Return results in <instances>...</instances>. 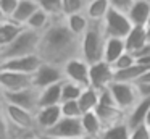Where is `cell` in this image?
I'll return each instance as SVG.
<instances>
[{
	"instance_id": "obj_1",
	"label": "cell",
	"mask_w": 150,
	"mask_h": 139,
	"mask_svg": "<svg viewBox=\"0 0 150 139\" xmlns=\"http://www.w3.org/2000/svg\"><path fill=\"white\" fill-rule=\"evenodd\" d=\"M37 55L44 63L63 68L69 60L81 57V37L73 34L65 23V16L53 18L40 36Z\"/></svg>"
},
{
	"instance_id": "obj_2",
	"label": "cell",
	"mask_w": 150,
	"mask_h": 139,
	"mask_svg": "<svg viewBox=\"0 0 150 139\" xmlns=\"http://www.w3.org/2000/svg\"><path fill=\"white\" fill-rule=\"evenodd\" d=\"M40 36H42V32H37L34 29L24 28L13 42H10L7 47L0 48V63L2 61H7V60H11V58L37 53L39 44H40Z\"/></svg>"
},
{
	"instance_id": "obj_3",
	"label": "cell",
	"mask_w": 150,
	"mask_h": 139,
	"mask_svg": "<svg viewBox=\"0 0 150 139\" xmlns=\"http://www.w3.org/2000/svg\"><path fill=\"white\" fill-rule=\"evenodd\" d=\"M107 36L102 23H91L89 29L81 37V57L89 65L103 60Z\"/></svg>"
},
{
	"instance_id": "obj_4",
	"label": "cell",
	"mask_w": 150,
	"mask_h": 139,
	"mask_svg": "<svg viewBox=\"0 0 150 139\" xmlns=\"http://www.w3.org/2000/svg\"><path fill=\"white\" fill-rule=\"evenodd\" d=\"M2 110L7 115L13 129H18V131L24 133V134H37L36 113L24 110L21 107L7 103V102H2Z\"/></svg>"
},
{
	"instance_id": "obj_5",
	"label": "cell",
	"mask_w": 150,
	"mask_h": 139,
	"mask_svg": "<svg viewBox=\"0 0 150 139\" xmlns=\"http://www.w3.org/2000/svg\"><path fill=\"white\" fill-rule=\"evenodd\" d=\"M95 113H97L98 118L102 120L103 128L118 125V123H121V121H126V112L121 110L120 107L116 105L110 89L100 91V102H98L97 108H95Z\"/></svg>"
},
{
	"instance_id": "obj_6",
	"label": "cell",
	"mask_w": 150,
	"mask_h": 139,
	"mask_svg": "<svg viewBox=\"0 0 150 139\" xmlns=\"http://www.w3.org/2000/svg\"><path fill=\"white\" fill-rule=\"evenodd\" d=\"M102 24H103V31H105L107 39L108 37L126 39V36L129 34V31L134 26L126 13L116 11L113 8H110V11H108V15L102 21Z\"/></svg>"
},
{
	"instance_id": "obj_7",
	"label": "cell",
	"mask_w": 150,
	"mask_h": 139,
	"mask_svg": "<svg viewBox=\"0 0 150 139\" xmlns=\"http://www.w3.org/2000/svg\"><path fill=\"white\" fill-rule=\"evenodd\" d=\"M108 89H110V92H111V96H113L116 105L120 107L121 110H124L126 113L140 100L139 92H137V87H136V84H132V83L113 81Z\"/></svg>"
},
{
	"instance_id": "obj_8",
	"label": "cell",
	"mask_w": 150,
	"mask_h": 139,
	"mask_svg": "<svg viewBox=\"0 0 150 139\" xmlns=\"http://www.w3.org/2000/svg\"><path fill=\"white\" fill-rule=\"evenodd\" d=\"M33 74L16 73V71H8L0 68V94H11L20 92V91L33 87Z\"/></svg>"
},
{
	"instance_id": "obj_9",
	"label": "cell",
	"mask_w": 150,
	"mask_h": 139,
	"mask_svg": "<svg viewBox=\"0 0 150 139\" xmlns=\"http://www.w3.org/2000/svg\"><path fill=\"white\" fill-rule=\"evenodd\" d=\"M40 136L50 139H66V138H82L84 131H82L81 118H66L63 116L55 126L50 129L40 133Z\"/></svg>"
},
{
	"instance_id": "obj_10",
	"label": "cell",
	"mask_w": 150,
	"mask_h": 139,
	"mask_svg": "<svg viewBox=\"0 0 150 139\" xmlns=\"http://www.w3.org/2000/svg\"><path fill=\"white\" fill-rule=\"evenodd\" d=\"M39 94L40 91L37 87H29V89L20 91V92H11V94H4L2 100L11 105L21 107L24 110H29V112L36 113L39 110Z\"/></svg>"
},
{
	"instance_id": "obj_11",
	"label": "cell",
	"mask_w": 150,
	"mask_h": 139,
	"mask_svg": "<svg viewBox=\"0 0 150 139\" xmlns=\"http://www.w3.org/2000/svg\"><path fill=\"white\" fill-rule=\"evenodd\" d=\"M115 81V70L107 61H97L91 65L89 70V83L91 87L97 91H105L110 87V84Z\"/></svg>"
},
{
	"instance_id": "obj_12",
	"label": "cell",
	"mask_w": 150,
	"mask_h": 139,
	"mask_svg": "<svg viewBox=\"0 0 150 139\" xmlns=\"http://www.w3.org/2000/svg\"><path fill=\"white\" fill-rule=\"evenodd\" d=\"M89 70H91V65L82 57H76L73 60H69L63 66V74H65L66 81L76 83L82 87H91V83H89Z\"/></svg>"
},
{
	"instance_id": "obj_13",
	"label": "cell",
	"mask_w": 150,
	"mask_h": 139,
	"mask_svg": "<svg viewBox=\"0 0 150 139\" xmlns=\"http://www.w3.org/2000/svg\"><path fill=\"white\" fill-rule=\"evenodd\" d=\"M63 81H65L63 68L55 66V65H49V63H42L39 66V70L33 74L34 87H37V89H45V87L63 83Z\"/></svg>"
},
{
	"instance_id": "obj_14",
	"label": "cell",
	"mask_w": 150,
	"mask_h": 139,
	"mask_svg": "<svg viewBox=\"0 0 150 139\" xmlns=\"http://www.w3.org/2000/svg\"><path fill=\"white\" fill-rule=\"evenodd\" d=\"M42 63L44 61L40 60L39 55L34 53V55H26V57H18V58H11V60L2 61L0 68L2 70H8V71H16V73L34 74Z\"/></svg>"
},
{
	"instance_id": "obj_15",
	"label": "cell",
	"mask_w": 150,
	"mask_h": 139,
	"mask_svg": "<svg viewBox=\"0 0 150 139\" xmlns=\"http://www.w3.org/2000/svg\"><path fill=\"white\" fill-rule=\"evenodd\" d=\"M63 118L62 107L60 105H49V107H40L36 112V123H37V134L50 129L55 126L60 120Z\"/></svg>"
},
{
	"instance_id": "obj_16",
	"label": "cell",
	"mask_w": 150,
	"mask_h": 139,
	"mask_svg": "<svg viewBox=\"0 0 150 139\" xmlns=\"http://www.w3.org/2000/svg\"><path fill=\"white\" fill-rule=\"evenodd\" d=\"M149 110H150V97L140 99L139 102L126 113V123L129 125V128H136V126H139V125H144Z\"/></svg>"
},
{
	"instance_id": "obj_17",
	"label": "cell",
	"mask_w": 150,
	"mask_h": 139,
	"mask_svg": "<svg viewBox=\"0 0 150 139\" xmlns=\"http://www.w3.org/2000/svg\"><path fill=\"white\" fill-rule=\"evenodd\" d=\"M65 23L69 28V31L73 34H76L78 37H82L84 32L89 29L91 26V19L87 18L86 11H78V13H69V15H65Z\"/></svg>"
},
{
	"instance_id": "obj_18",
	"label": "cell",
	"mask_w": 150,
	"mask_h": 139,
	"mask_svg": "<svg viewBox=\"0 0 150 139\" xmlns=\"http://www.w3.org/2000/svg\"><path fill=\"white\" fill-rule=\"evenodd\" d=\"M127 16L134 26H147L150 19V3L145 0H136Z\"/></svg>"
},
{
	"instance_id": "obj_19",
	"label": "cell",
	"mask_w": 150,
	"mask_h": 139,
	"mask_svg": "<svg viewBox=\"0 0 150 139\" xmlns=\"http://www.w3.org/2000/svg\"><path fill=\"white\" fill-rule=\"evenodd\" d=\"M39 10V5H37V0H20L16 6V11L11 16V21L18 23L20 26H24L26 28L28 21L31 19V16Z\"/></svg>"
},
{
	"instance_id": "obj_20",
	"label": "cell",
	"mask_w": 150,
	"mask_h": 139,
	"mask_svg": "<svg viewBox=\"0 0 150 139\" xmlns=\"http://www.w3.org/2000/svg\"><path fill=\"white\" fill-rule=\"evenodd\" d=\"M127 52L126 42L124 39H116V37H108L107 44H105V52H103V61L113 65L121 55Z\"/></svg>"
},
{
	"instance_id": "obj_21",
	"label": "cell",
	"mask_w": 150,
	"mask_h": 139,
	"mask_svg": "<svg viewBox=\"0 0 150 139\" xmlns=\"http://www.w3.org/2000/svg\"><path fill=\"white\" fill-rule=\"evenodd\" d=\"M124 42H126L127 52H131V53L142 48L149 42V39H147V26H132V29L126 36Z\"/></svg>"
},
{
	"instance_id": "obj_22",
	"label": "cell",
	"mask_w": 150,
	"mask_h": 139,
	"mask_svg": "<svg viewBox=\"0 0 150 139\" xmlns=\"http://www.w3.org/2000/svg\"><path fill=\"white\" fill-rule=\"evenodd\" d=\"M81 125H82L84 136H95V138H100V134L103 133V129H105L102 120L98 118V115L95 112L82 113Z\"/></svg>"
},
{
	"instance_id": "obj_23",
	"label": "cell",
	"mask_w": 150,
	"mask_h": 139,
	"mask_svg": "<svg viewBox=\"0 0 150 139\" xmlns=\"http://www.w3.org/2000/svg\"><path fill=\"white\" fill-rule=\"evenodd\" d=\"M110 2L108 0H92L87 3L86 8V15L92 23H102L105 19V16L110 11Z\"/></svg>"
},
{
	"instance_id": "obj_24",
	"label": "cell",
	"mask_w": 150,
	"mask_h": 139,
	"mask_svg": "<svg viewBox=\"0 0 150 139\" xmlns=\"http://www.w3.org/2000/svg\"><path fill=\"white\" fill-rule=\"evenodd\" d=\"M62 86L63 83H58L45 87V89H39V108L49 105H60L62 103Z\"/></svg>"
},
{
	"instance_id": "obj_25",
	"label": "cell",
	"mask_w": 150,
	"mask_h": 139,
	"mask_svg": "<svg viewBox=\"0 0 150 139\" xmlns=\"http://www.w3.org/2000/svg\"><path fill=\"white\" fill-rule=\"evenodd\" d=\"M23 29H24V26H20L18 23L11 21V19L2 23L0 24V48L7 47L10 42H13Z\"/></svg>"
},
{
	"instance_id": "obj_26",
	"label": "cell",
	"mask_w": 150,
	"mask_h": 139,
	"mask_svg": "<svg viewBox=\"0 0 150 139\" xmlns=\"http://www.w3.org/2000/svg\"><path fill=\"white\" fill-rule=\"evenodd\" d=\"M149 71V68L142 66V65L136 63L131 68H126V70L121 71H115V81H120V83H132L136 84L144 74Z\"/></svg>"
},
{
	"instance_id": "obj_27",
	"label": "cell",
	"mask_w": 150,
	"mask_h": 139,
	"mask_svg": "<svg viewBox=\"0 0 150 139\" xmlns=\"http://www.w3.org/2000/svg\"><path fill=\"white\" fill-rule=\"evenodd\" d=\"M79 107H81L82 113H87V112H95L98 102H100V91L94 89V87H86L82 91L81 97L78 99Z\"/></svg>"
},
{
	"instance_id": "obj_28",
	"label": "cell",
	"mask_w": 150,
	"mask_h": 139,
	"mask_svg": "<svg viewBox=\"0 0 150 139\" xmlns=\"http://www.w3.org/2000/svg\"><path fill=\"white\" fill-rule=\"evenodd\" d=\"M100 139H131V128L126 121L108 126L100 134Z\"/></svg>"
},
{
	"instance_id": "obj_29",
	"label": "cell",
	"mask_w": 150,
	"mask_h": 139,
	"mask_svg": "<svg viewBox=\"0 0 150 139\" xmlns=\"http://www.w3.org/2000/svg\"><path fill=\"white\" fill-rule=\"evenodd\" d=\"M52 16L50 15H47L44 10H37L36 13H34L33 16H31V19L28 21V24H26V28H29V29H34V31H37V32H44L47 28H49V24L52 23Z\"/></svg>"
},
{
	"instance_id": "obj_30",
	"label": "cell",
	"mask_w": 150,
	"mask_h": 139,
	"mask_svg": "<svg viewBox=\"0 0 150 139\" xmlns=\"http://www.w3.org/2000/svg\"><path fill=\"white\" fill-rule=\"evenodd\" d=\"M37 5L52 18L65 16V0H37Z\"/></svg>"
},
{
	"instance_id": "obj_31",
	"label": "cell",
	"mask_w": 150,
	"mask_h": 139,
	"mask_svg": "<svg viewBox=\"0 0 150 139\" xmlns=\"http://www.w3.org/2000/svg\"><path fill=\"white\" fill-rule=\"evenodd\" d=\"M84 89L86 87L65 79L63 81V86H62V102H66V100H78Z\"/></svg>"
},
{
	"instance_id": "obj_32",
	"label": "cell",
	"mask_w": 150,
	"mask_h": 139,
	"mask_svg": "<svg viewBox=\"0 0 150 139\" xmlns=\"http://www.w3.org/2000/svg\"><path fill=\"white\" fill-rule=\"evenodd\" d=\"M60 107H62L63 116H66V118H81L82 116V110L78 100H66V102L60 103Z\"/></svg>"
},
{
	"instance_id": "obj_33",
	"label": "cell",
	"mask_w": 150,
	"mask_h": 139,
	"mask_svg": "<svg viewBox=\"0 0 150 139\" xmlns=\"http://www.w3.org/2000/svg\"><path fill=\"white\" fill-rule=\"evenodd\" d=\"M136 63H137L136 57H134L131 52H126V53L121 55V57L118 58L111 66H113L115 71H121V70H126V68H131L132 65H136Z\"/></svg>"
},
{
	"instance_id": "obj_34",
	"label": "cell",
	"mask_w": 150,
	"mask_h": 139,
	"mask_svg": "<svg viewBox=\"0 0 150 139\" xmlns=\"http://www.w3.org/2000/svg\"><path fill=\"white\" fill-rule=\"evenodd\" d=\"M89 0H65V15L86 11Z\"/></svg>"
},
{
	"instance_id": "obj_35",
	"label": "cell",
	"mask_w": 150,
	"mask_h": 139,
	"mask_svg": "<svg viewBox=\"0 0 150 139\" xmlns=\"http://www.w3.org/2000/svg\"><path fill=\"white\" fill-rule=\"evenodd\" d=\"M11 125L8 121L7 115L4 113L2 107H0V139H10L11 138Z\"/></svg>"
},
{
	"instance_id": "obj_36",
	"label": "cell",
	"mask_w": 150,
	"mask_h": 139,
	"mask_svg": "<svg viewBox=\"0 0 150 139\" xmlns=\"http://www.w3.org/2000/svg\"><path fill=\"white\" fill-rule=\"evenodd\" d=\"M18 3H20V0H0V10L5 13L8 19H11V16L16 11Z\"/></svg>"
},
{
	"instance_id": "obj_37",
	"label": "cell",
	"mask_w": 150,
	"mask_h": 139,
	"mask_svg": "<svg viewBox=\"0 0 150 139\" xmlns=\"http://www.w3.org/2000/svg\"><path fill=\"white\" fill-rule=\"evenodd\" d=\"M110 2V6L113 10H116V11H121V13H129L131 6L134 5V2L136 0H108Z\"/></svg>"
},
{
	"instance_id": "obj_38",
	"label": "cell",
	"mask_w": 150,
	"mask_h": 139,
	"mask_svg": "<svg viewBox=\"0 0 150 139\" xmlns=\"http://www.w3.org/2000/svg\"><path fill=\"white\" fill-rule=\"evenodd\" d=\"M131 139H150V128H147L145 125L131 128Z\"/></svg>"
},
{
	"instance_id": "obj_39",
	"label": "cell",
	"mask_w": 150,
	"mask_h": 139,
	"mask_svg": "<svg viewBox=\"0 0 150 139\" xmlns=\"http://www.w3.org/2000/svg\"><path fill=\"white\" fill-rule=\"evenodd\" d=\"M137 92H139L140 99H145V97H150V83H136Z\"/></svg>"
},
{
	"instance_id": "obj_40",
	"label": "cell",
	"mask_w": 150,
	"mask_h": 139,
	"mask_svg": "<svg viewBox=\"0 0 150 139\" xmlns=\"http://www.w3.org/2000/svg\"><path fill=\"white\" fill-rule=\"evenodd\" d=\"M132 55L136 57V60H139V58H144V57H150V42H147V44L144 45L142 48H139V50L132 52Z\"/></svg>"
},
{
	"instance_id": "obj_41",
	"label": "cell",
	"mask_w": 150,
	"mask_h": 139,
	"mask_svg": "<svg viewBox=\"0 0 150 139\" xmlns=\"http://www.w3.org/2000/svg\"><path fill=\"white\" fill-rule=\"evenodd\" d=\"M137 83H150V70H149V71H147V73H145V74H144V76H142V78H140V79H139V81H137Z\"/></svg>"
},
{
	"instance_id": "obj_42",
	"label": "cell",
	"mask_w": 150,
	"mask_h": 139,
	"mask_svg": "<svg viewBox=\"0 0 150 139\" xmlns=\"http://www.w3.org/2000/svg\"><path fill=\"white\" fill-rule=\"evenodd\" d=\"M5 21H8V18L5 16V13L0 10V24H2V23H5Z\"/></svg>"
},
{
	"instance_id": "obj_43",
	"label": "cell",
	"mask_w": 150,
	"mask_h": 139,
	"mask_svg": "<svg viewBox=\"0 0 150 139\" xmlns=\"http://www.w3.org/2000/svg\"><path fill=\"white\" fill-rule=\"evenodd\" d=\"M144 125H145L147 128H150V110H149V113H147V116H145V121H144Z\"/></svg>"
},
{
	"instance_id": "obj_44",
	"label": "cell",
	"mask_w": 150,
	"mask_h": 139,
	"mask_svg": "<svg viewBox=\"0 0 150 139\" xmlns=\"http://www.w3.org/2000/svg\"><path fill=\"white\" fill-rule=\"evenodd\" d=\"M26 139H44L42 136H39V134H34V136H31V138H26Z\"/></svg>"
},
{
	"instance_id": "obj_45",
	"label": "cell",
	"mask_w": 150,
	"mask_h": 139,
	"mask_svg": "<svg viewBox=\"0 0 150 139\" xmlns=\"http://www.w3.org/2000/svg\"><path fill=\"white\" fill-rule=\"evenodd\" d=\"M82 139H100V138H95V136H82Z\"/></svg>"
},
{
	"instance_id": "obj_46",
	"label": "cell",
	"mask_w": 150,
	"mask_h": 139,
	"mask_svg": "<svg viewBox=\"0 0 150 139\" xmlns=\"http://www.w3.org/2000/svg\"><path fill=\"white\" fill-rule=\"evenodd\" d=\"M147 39H149V42H150V24L147 26Z\"/></svg>"
},
{
	"instance_id": "obj_47",
	"label": "cell",
	"mask_w": 150,
	"mask_h": 139,
	"mask_svg": "<svg viewBox=\"0 0 150 139\" xmlns=\"http://www.w3.org/2000/svg\"><path fill=\"white\" fill-rule=\"evenodd\" d=\"M40 136V134H39ZM42 138H44V136H42ZM44 139H50V138H44ZM66 139H82V138H66Z\"/></svg>"
},
{
	"instance_id": "obj_48",
	"label": "cell",
	"mask_w": 150,
	"mask_h": 139,
	"mask_svg": "<svg viewBox=\"0 0 150 139\" xmlns=\"http://www.w3.org/2000/svg\"><path fill=\"white\" fill-rule=\"evenodd\" d=\"M2 102H4V100H2V97H0V107H2Z\"/></svg>"
},
{
	"instance_id": "obj_49",
	"label": "cell",
	"mask_w": 150,
	"mask_h": 139,
	"mask_svg": "<svg viewBox=\"0 0 150 139\" xmlns=\"http://www.w3.org/2000/svg\"><path fill=\"white\" fill-rule=\"evenodd\" d=\"M145 2H149V3H150V0H145Z\"/></svg>"
},
{
	"instance_id": "obj_50",
	"label": "cell",
	"mask_w": 150,
	"mask_h": 139,
	"mask_svg": "<svg viewBox=\"0 0 150 139\" xmlns=\"http://www.w3.org/2000/svg\"><path fill=\"white\" fill-rule=\"evenodd\" d=\"M149 24H150V19H149ZM149 24H147V26H149Z\"/></svg>"
},
{
	"instance_id": "obj_51",
	"label": "cell",
	"mask_w": 150,
	"mask_h": 139,
	"mask_svg": "<svg viewBox=\"0 0 150 139\" xmlns=\"http://www.w3.org/2000/svg\"><path fill=\"white\" fill-rule=\"evenodd\" d=\"M89 2H92V0H89Z\"/></svg>"
},
{
	"instance_id": "obj_52",
	"label": "cell",
	"mask_w": 150,
	"mask_h": 139,
	"mask_svg": "<svg viewBox=\"0 0 150 139\" xmlns=\"http://www.w3.org/2000/svg\"><path fill=\"white\" fill-rule=\"evenodd\" d=\"M0 97H2V94H0Z\"/></svg>"
}]
</instances>
